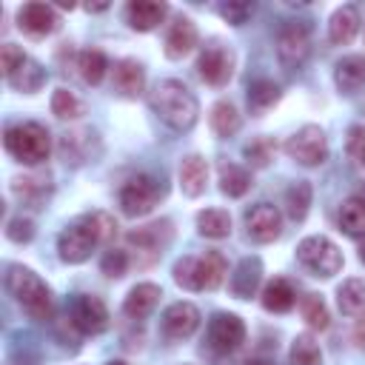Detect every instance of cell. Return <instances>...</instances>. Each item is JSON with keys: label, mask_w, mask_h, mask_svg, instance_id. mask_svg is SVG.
<instances>
[{"label": "cell", "mask_w": 365, "mask_h": 365, "mask_svg": "<svg viewBox=\"0 0 365 365\" xmlns=\"http://www.w3.org/2000/svg\"><path fill=\"white\" fill-rule=\"evenodd\" d=\"M151 108L160 114V120L174 128V131H188L194 128L200 117V103L191 94V88L180 80H160L151 88Z\"/></svg>", "instance_id": "obj_1"}, {"label": "cell", "mask_w": 365, "mask_h": 365, "mask_svg": "<svg viewBox=\"0 0 365 365\" xmlns=\"http://www.w3.org/2000/svg\"><path fill=\"white\" fill-rule=\"evenodd\" d=\"M6 288L26 308V314L31 319H37V322L51 319V314H54L51 291H48V285L31 268H26V265H9V271H6Z\"/></svg>", "instance_id": "obj_2"}, {"label": "cell", "mask_w": 365, "mask_h": 365, "mask_svg": "<svg viewBox=\"0 0 365 365\" xmlns=\"http://www.w3.org/2000/svg\"><path fill=\"white\" fill-rule=\"evenodd\" d=\"M6 151L26 165H40L51 154V134L40 123H17L6 128Z\"/></svg>", "instance_id": "obj_3"}, {"label": "cell", "mask_w": 365, "mask_h": 365, "mask_svg": "<svg viewBox=\"0 0 365 365\" xmlns=\"http://www.w3.org/2000/svg\"><path fill=\"white\" fill-rule=\"evenodd\" d=\"M297 259L302 262L305 271H311L314 277H334L342 271V251L322 234H314V237H305L299 245H297Z\"/></svg>", "instance_id": "obj_4"}, {"label": "cell", "mask_w": 365, "mask_h": 365, "mask_svg": "<svg viewBox=\"0 0 365 365\" xmlns=\"http://www.w3.org/2000/svg\"><path fill=\"white\" fill-rule=\"evenodd\" d=\"M163 197V185L151 174H137L120 188V208L125 217H145Z\"/></svg>", "instance_id": "obj_5"}, {"label": "cell", "mask_w": 365, "mask_h": 365, "mask_svg": "<svg viewBox=\"0 0 365 365\" xmlns=\"http://www.w3.org/2000/svg\"><path fill=\"white\" fill-rule=\"evenodd\" d=\"M285 154L299 165H319L328 157V137L319 125H302L294 137H288Z\"/></svg>", "instance_id": "obj_6"}, {"label": "cell", "mask_w": 365, "mask_h": 365, "mask_svg": "<svg viewBox=\"0 0 365 365\" xmlns=\"http://www.w3.org/2000/svg\"><path fill=\"white\" fill-rule=\"evenodd\" d=\"M311 54V34L302 23H288L277 37V57L285 68H299Z\"/></svg>", "instance_id": "obj_7"}, {"label": "cell", "mask_w": 365, "mask_h": 365, "mask_svg": "<svg viewBox=\"0 0 365 365\" xmlns=\"http://www.w3.org/2000/svg\"><path fill=\"white\" fill-rule=\"evenodd\" d=\"M197 71L208 86H225L234 74V51L220 43L205 46L197 60Z\"/></svg>", "instance_id": "obj_8"}, {"label": "cell", "mask_w": 365, "mask_h": 365, "mask_svg": "<svg viewBox=\"0 0 365 365\" xmlns=\"http://www.w3.org/2000/svg\"><path fill=\"white\" fill-rule=\"evenodd\" d=\"M245 231L254 242H274L282 234V214L271 202H257L245 211Z\"/></svg>", "instance_id": "obj_9"}, {"label": "cell", "mask_w": 365, "mask_h": 365, "mask_svg": "<svg viewBox=\"0 0 365 365\" xmlns=\"http://www.w3.org/2000/svg\"><path fill=\"white\" fill-rule=\"evenodd\" d=\"M245 339V325L237 314H214L208 322V342L220 354H231L242 345Z\"/></svg>", "instance_id": "obj_10"}, {"label": "cell", "mask_w": 365, "mask_h": 365, "mask_svg": "<svg viewBox=\"0 0 365 365\" xmlns=\"http://www.w3.org/2000/svg\"><path fill=\"white\" fill-rule=\"evenodd\" d=\"M71 322L83 334H103L108 328V308H106V302L100 297L80 294L71 302Z\"/></svg>", "instance_id": "obj_11"}, {"label": "cell", "mask_w": 365, "mask_h": 365, "mask_svg": "<svg viewBox=\"0 0 365 365\" xmlns=\"http://www.w3.org/2000/svg\"><path fill=\"white\" fill-rule=\"evenodd\" d=\"M97 245H100V242L94 240V234H91L80 220H77L74 225H68V228L57 237V251H60V259H63V262H86Z\"/></svg>", "instance_id": "obj_12"}, {"label": "cell", "mask_w": 365, "mask_h": 365, "mask_svg": "<svg viewBox=\"0 0 365 365\" xmlns=\"http://www.w3.org/2000/svg\"><path fill=\"white\" fill-rule=\"evenodd\" d=\"M17 26H20L26 34H31V37H46V34H51V31L60 26V17H57V11H54L48 3L31 0V3L20 6V11H17Z\"/></svg>", "instance_id": "obj_13"}, {"label": "cell", "mask_w": 365, "mask_h": 365, "mask_svg": "<svg viewBox=\"0 0 365 365\" xmlns=\"http://www.w3.org/2000/svg\"><path fill=\"white\" fill-rule=\"evenodd\" d=\"M200 328V311L191 302H171L163 314V334L168 339H188Z\"/></svg>", "instance_id": "obj_14"}, {"label": "cell", "mask_w": 365, "mask_h": 365, "mask_svg": "<svg viewBox=\"0 0 365 365\" xmlns=\"http://www.w3.org/2000/svg\"><path fill=\"white\" fill-rule=\"evenodd\" d=\"M168 14V6L165 3H157V0H131L125 6V20L134 31H151L157 29Z\"/></svg>", "instance_id": "obj_15"}, {"label": "cell", "mask_w": 365, "mask_h": 365, "mask_svg": "<svg viewBox=\"0 0 365 365\" xmlns=\"http://www.w3.org/2000/svg\"><path fill=\"white\" fill-rule=\"evenodd\" d=\"M11 191H14L23 202L40 208V205L48 200V194H51V174H48V171H31V174H26V177H17V180L11 182Z\"/></svg>", "instance_id": "obj_16"}, {"label": "cell", "mask_w": 365, "mask_h": 365, "mask_svg": "<svg viewBox=\"0 0 365 365\" xmlns=\"http://www.w3.org/2000/svg\"><path fill=\"white\" fill-rule=\"evenodd\" d=\"M160 297H163L160 285H154V282H137L128 291V297L123 299V314L131 317V319H145L157 308V299Z\"/></svg>", "instance_id": "obj_17"}, {"label": "cell", "mask_w": 365, "mask_h": 365, "mask_svg": "<svg viewBox=\"0 0 365 365\" xmlns=\"http://www.w3.org/2000/svg\"><path fill=\"white\" fill-rule=\"evenodd\" d=\"M197 46V26L188 17H177L165 34V54L171 60H180L185 54H191Z\"/></svg>", "instance_id": "obj_18"}, {"label": "cell", "mask_w": 365, "mask_h": 365, "mask_svg": "<svg viewBox=\"0 0 365 365\" xmlns=\"http://www.w3.org/2000/svg\"><path fill=\"white\" fill-rule=\"evenodd\" d=\"M334 83L342 94H356L365 83V54H348L334 68Z\"/></svg>", "instance_id": "obj_19"}, {"label": "cell", "mask_w": 365, "mask_h": 365, "mask_svg": "<svg viewBox=\"0 0 365 365\" xmlns=\"http://www.w3.org/2000/svg\"><path fill=\"white\" fill-rule=\"evenodd\" d=\"M208 182V163L200 154H188L180 163V188L185 197H200Z\"/></svg>", "instance_id": "obj_20"}, {"label": "cell", "mask_w": 365, "mask_h": 365, "mask_svg": "<svg viewBox=\"0 0 365 365\" xmlns=\"http://www.w3.org/2000/svg\"><path fill=\"white\" fill-rule=\"evenodd\" d=\"M259 279H262V262H259L257 257H245V259L234 268V274H231V291H234V297H237V299L254 297Z\"/></svg>", "instance_id": "obj_21"}, {"label": "cell", "mask_w": 365, "mask_h": 365, "mask_svg": "<svg viewBox=\"0 0 365 365\" xmlns=\"http://www.w3.org/2000/svg\"><path fill=\"white\" fill-rule=\"evenodd\" d=\"M228 274V262L220 251H205L202 257H197V279H200V291H214L225 282Z\"/></svg>", "instance_id": "obj_22"}, {"label": "cell", "mask_w": 365, "mask_h": 365, "mask_svg": "<svg viewBox=\"0 0 365 365\" xmlns=\"http://www.w3.org/2000/svg\"><path fill=\"white\" fill-rule=\"evenodd\" d=\"M359 31V14L354 6H342L331 14V23H328V37L334 46H348Z\"/></svg>", "instance_id": "obj_23"}, {"label": "cell", "mask_w": 365, "mask_h": 365, "mask_svg": "<svg viewBox=\"0 0 365 365\" xmlns=\"http://www.w3.org/2000/svg\"><path fill=\"white\" fill-rule=\"evenodd\" d=\"M294 302H297V291H294V285H291L288 279H282V277L271 279V282L262 288V308L271 311V314H285V311L294 308Z\"/></svg>", "instance_id": "obj_24"}, {"label": "cell", "mask_w": 365, "mask_h": 365, "mask_svg": "<svg viewBox=\"0 0 365 365\" xmlns=\"http://www.w3.org/2000/svg\"><path fill=\"white\" fill-rule=\"evenodd\" d=\"M114 86H117L125 97H137V94L143 91V86H145V68H143L137 60H131V57L120 60V63L114 66Z\"/></svg>", "instance_id": "obj_25"}, {"label": "cell", "mask_w": 365, "mask_h": 365, "mask_svg": "<svg viewBox=\"0 0 365 365\" xmlns=\"http://www.w3.org/2000/svg\"><path fill=\"white\" fill-rule=\"evenodd\" d=\"M336 305L348 317H359L365 311V279L351 277L336 288Z\"/></svg>", "instance_id": "obj_26"}, {"label": "cell", "mask_w": 365, "mask_h": 365, "mask_svg": "<svg viewBox=\"0 0 365 365\" xmlns=\"http://www.w3.org/2000/svg\"><path fill=\"white\" fill-rule=\"evenodd\" d=\"M9 80V86L14 88V91H26V94H34L43 83H46V71H43V66L37 63V60H31V57H26L23 63H20V68L11 74V77H6Z\"/></svg>", "instance_id": "obj_27"}, {"label": "cell", "mask_w": 365, "mask_h": 365, "mask_svg": "<svg viewBox=\"0 0 365 365\" xmlns=\"http://www.w3.org/2000/svg\"><path fill=\"white\" fill-rule=\"evenodd\" d=\"M339 228L348 237H365V197H348L339 208Z\"/></svg>", "instance_id": "obj_28"}, {"label": "cell", "mask_w": 365, "mask_h": 365, "mask_svg": "<svg viewBox=\"0 0 365 365\" xmlns=\"http://www.w3.org/2000/svg\"><path fill=\"white\" fill-rule=\"evenodd\" d=\"M197 231L208 240H222L231 234V217L222 208H205L197 214Z\"/></svg>", "instance_id": "obj_29"}, {"label": "cell", "mask_w": 365, "mask_h": 365, "mask_svg": "<svg viewBox=\"0 0 365 365\" xmlns=\"http://www.w3.org/2000/svg\"><path fill=\"white\" fill-rule=\"evenodd\" d=\"M277 100H279V86L274 80L259 77L248 86V108L254 114H265L271 106H277Z\"/></svg>", "instance_id": "obj_30"}, {"label": "cell", "mask_w": 365, "mask_h": 365, "mask_svg": "<svg viewBox=\"0 0 365 365\" xmlns=\"http://www.w3.org/2000/svg\"><path fill=\"white\" fill-rule=\"evenodd\" d=\"M240 111L234 108V103H228V100H220V103H214V108H211V128H214V134L217 137H234L237 131H240Z\"/></svg>", "instance_id": "obj_31"}, {"label": "cell", "mask_w": 365, "mask_h": 365, "mask_svg": "<svg viewBox=\"0 0 365 365\" xmlns=\"http://www.w3.org/2000/svg\"><path fill=\"white\" fill-rule=\"evenodd\" d=\"M251 188V177L245 168L234 165V163H222L220 165V191L225 197H242Z\"/></svg>", "instance_id": "obj_32"}, {"label": "cell", "mask_w": 365, "mask_h": 365, "mask_svg": "<svg viewBox=\"0 0 365 365\" xmlns=\"http://www.w3.org/2000/svg\"><path fill=\"white\" fill-rule=\"evenodd\" d=\"M77 68H80V77L88 83V86H97L103 77H106V68H108V60L100 48H86L80 51L77 57Z\"/></svg>", "instance_id": "obj_33"}, {"label": "cell", "mask_w": 365, "mask_h": 365, "mask_svg": "<svg viewBox=\"0 0 365 365\" xmlns=\"http://www.w3.org/2000/svg\"><path fill=\"white\" fill-rule=\"evenodd\" d=\"M308 208H311V185L305 180H299L285 191V211L294 222H299V220H305Z\"/></svg>", "instance_id": "obj_34"}, {"label": "cell", "mask_w": 365, "mask_h": 365, "mask_svg": "<svg viewBox=\"0 0 365 365\" xmlns=\"http://www.w3.org/2000/svg\"><path fill=\"white\" fill-rule=\"evenodd\" d=\"M288 356H291V365H322V351L311 334H297Z\"/></svg>", "instance_id": "obj_35"}, {"label": "cell", "mask_w": 365, "mask_h": 365, "mask_svg": "<svg viewBox=\"0 0 365 365\" xmlns=\"http://www.w3.org/2000/svg\"><path fill=\"white\" fill-rule=\"evenodd\" d=\"M80 222L94 234V240H97L100 245H106V242H111V240L117 237V222H114V217H111V214H106V211L83 214V217H80Z\"/></svg>", "instance_id": "obj_36"}, {"label": "cell", "mask_w": 365, "mask_h": 365, "mask_svg": "<svg viewBox=\"0 0 365 365\" xmlns=\"http://www.w3.org/2000/svg\"><path fill=\"white\" fill-rule=\"evenodd\" d=\"M299 311H302V319H305L314 331H325L328 322H331V317H328V305L322 302L319 294H305V297L299 299Z\"/></svg>", "instance_id": "obj_37"}, {"label": "cell", "mask_w": 365, "mask_h": 365, "mask_svg": "<svg viewBox=\"0 0 365 365\" xmlns=\"http://www.w3.org/2000/svg\"><path fill=\"white\" fill-rule=\"evenodd\" d=\"M51 114L57 120H77L83 114V103L68 91V88H57L51 94Z\"/></svg>", "instance_id": "obj_38"}, {"label": "cell", "mask_w": 365, "mask_h": 365, "mask_svg": "<svg viewBox=\"0 0 365 365\" xmlns=\"http://www.w3.org/2000/svg\"><path fill=\"white\" fill-rule=\"evenodd\" d=\"M174 282L185 291H200V279H197V257H180L174 262Z\"/></svg>", "instance_id": "obj_39"}, {"label": "cell", "mask_w": 365, "mask_h": 365, "mask_svg": "<svg viewBox=\"0 0 365 365\" xmlns=\"http://www.w3.org/2000/svg\"><path fill=\"white\" fill-rule=\"evenodd\" d=\"M245 157H248L257 168H265V165L271 163V157H274V143H271L268 137H257V140H251V143L245 145Z\"/></svg>", "instance_id": "obj_40"}, {"label": "cell", "mask_w": 365, "mask_h": 365, "mask_svg": "<svg viewBox=\"0 0 365 365\" xmlns=\"http://www.w3.org/2000/svg\"><path fill=\"white\" fill-rule=\"evenodd\" d=\"M100 271H103L106 277H123V274L128 271V254L120 251V248L106 251L103 259H100Z\"/></svg>", "instance_id": "obj_41"}, {"label": "cell", "mask_w": 365, "mask_h": 365, "mask_svg": "<svg viewBox=\"0 0 365 365\" xmlns=\"http://www.w3.org/2000/svg\"><path fill=\"white\" fill-rule=\"evenodd\" d=\"M23 60H26V54H23V48H17L14 43H3V46H0V68H3L6 77H11V74L20 68Z\"/></svg>", "instance_id": "obj_42"}, {"label": "cell", "mask_w": 365, "mask_h": 365, "mask_svg": "<svg viewBox=\"0 0 365 365\" xmlns=\"http://www.w3.org/2000/svg\"><path fill=\"white\" fill-rule=\"evenodd\" d=\"M217 11H220V17L228 20L231 26H242V23L251 17L254 6H251V3H222Z\"/></svg>", "instance_id": "obj_43"}, {"label": "cell", "mask_w": 365, "mask_h": 365, "mask_svg": "<svg viewBox=\"0 0 365 365\" xmlns=\"http://www.w3.org/2000/svg\"><path fill=\"white\" fill-rule=\"evenodd\" d=\"M6 237L11 242H29L34 237V222L29 217H14L9 220V228H6Z\"/></svg>", "instance_id": "obj_44"}, {"label": "cell", "mask_w": 365, "mask_h": 365, "mask_svg": "<svg viewBox=\"0 0 365 365\" xmlns=\"http://www.w3.org/2000/svg\"><path fill=\"white\" fill-rule=\"evenodd\" d=\"M354 339H356L359 348H365V311L359 314V319H356V325H354Z\"/></svg>", "instance_id": "obj_45"}, {"label": "cell", "mask_w": 365, "mask_h": 365, "mask_svg": "<svg viewBox=\"0 0 365 365\" xmlns=\"http://www.w3.org/2000/svg\"><path fill=\"white\" fill-rule=\"evenodd\" d=\"M108 9V3H88L86 6V11H106Z\"/></svg>", "instance_id": "obj_46"}, {"label": "cell", "mask_w": 365, "mask_h": 365, "mask_svg": "<svg viewBox=\"0 0 365 365\" xmlns=\"http://www.w3.org/2000/svg\"><path fill=\"white\" fill-rule=\"evenodd\" d=\"M356 160H359V165H362V168H365V145H362V148H359V154H356Z\"/></svg>", "instance_id": "obj_47"}, {"label": "cell", "mask_w": 365, "mask_h": 365, "mask_svg": "<svg viewBox=\"0 0 365 365\" xmlns=\"http://www.w3.org/2000/svg\"><path fill=\"white\" fill-rule=\"evenodd\" d=\"M242 365H271V362H265V359H248V362H242Z\"/></svg>", "instance_id": "obj_48"}, {"label": "cell", "mask_w": 365, "mask_h": 365, "mask_svg": "<svg viewBox=\"0 0 365 365\" xmlns=\"http://www.w3.org/2000/svg\"><path fill=\"white\" fill-rule=\"evenodd\" d=\"M108 365H128V362H123V359H114V362H108Z\"/></svg>", "instance_id": "obj_49"}]
</instances>
